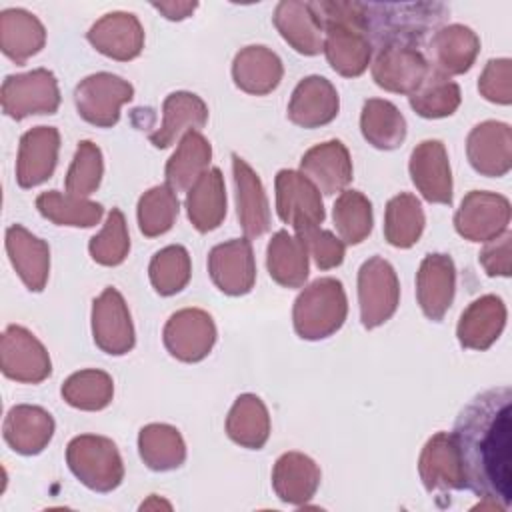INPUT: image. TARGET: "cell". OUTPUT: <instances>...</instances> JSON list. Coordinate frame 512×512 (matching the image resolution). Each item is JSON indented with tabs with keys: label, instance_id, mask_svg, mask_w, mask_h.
Returning <instances> with one entry per match:
<instances>
[{
	"label": "cell",
	"instance_id": "cell-1",
	"mask_svg": "<svg viewBox=\"0 0 512 512\" xmlns=\"http://www.w3.org/2000/svg\"><path fill=\"white\" fill-rule=\"evenodd\" d=\"M510 434V386H498L476 394L462 408L452 430L466 488L484 502L498 506V510H508L512 502Z\"/></svg>",
	"mask_w": 512,
	"mask_h": 512
},
{
	"label": "cell",
	"instance_id": "cell-2",
	"mask_svg": "<svg viewBox=\"0 0 512 512\" xmlns=\"http://www.w3.org/2000/svg\"><path fill=\"white\" fill-rule=\"evenodd\" d=\"M450 8L442 2H360V22L372 48H420L428 34L446 22Z\"/></svg>",
	"mask_w": 512,
	"mask_h": 512
},
{
	"label": "cell",
	"instance_id": "cell-3",
	"mask_svg": "<svg viewBox=\"0 0 512 512\" xmlns=\"http://www.w3.org/2000/svg\"><path fill=\"white\" fill-rule=\"evenodd\" d=\"M348 314V300L340 280L324 276L304 286L292 306V324L302 340H324L336 334Z\"/></svg>",
	"mask_w": 512,
	"mask_h": 512
},
{
	"label": "cell",
	"instance_id": "cell-4",
	"mask_svg": "<svg viewBox=\"0 0 512 512\" xmlns=\"http://www.w3.org/2000/svg\"><path fill=\"white\" fill-rule=\"evenodd\" d=\"M70 472L94 492H112L124 480V464L116 444L98 434L74 436L66 446Z\"/></svg>",
	"mask_w": 512,
	"mask_h": 512
},
{
	"label": "cell",
	"instance_id": "cell-5",
	"mask_svg": "<svg viewBox=\"0 0 512 512\" xmlns=\"http://www.w3.org/2000/svg\"><path fill=\"white\" fill-rule=\"evenodd\" d=\"M0 102L2 112L14 120L34 114H54L60 106L58 80L46 68L10 74L2 82Z\"/></svg>",
	"mask_w": 512,
	"mask_h": 512
},
{
	"label": "cell",
	"instance_id": "cell-6",
	"mask_svg": "<svg viewBox=\"0 0 512 512\" xmlns=\"http://www.w3.org/2000/svg\"><path fill=\"white\" fill-rule=\"evenodd\" d=\"M134 98V86L112 74L96 72L74 88V104L82 120L96 128H112L120 120V108Z\"/></svg>",
	"mask_w": 512,
	"mask_h": 512
},
{
	"label": "cell",
	"instance_id": "cell-7",
	"mask_svg": "<svg viewBox=\"0 0 512 512\" xmlns=\"http://www.w3.org/2000/svg\"><path fill=\"white\" fill-rule=\"evenodd\" d=\"M358 304L362 326L368 330L382 326L398 310L400 282L394 266L382 256H372L360 266Z\"/></svg>",
	"mask_w": 512,
	"mask_h": 512
},
{
	"label": "cell",
	"instance_id": "cell-8",
	"mask_svg": "<svg viewBox=\"0 0 512 512\" xmlns=\"http://www.w3.org/2000/svg\"><path fill=\"white\" fill-rule=\"evenodd\" d=\"M276 212L280 220L296 232L324 222V202L320 190L300 170L282 168L274 178Z\"/></svg>",
	"mask_w": 512,
	"mask_h": 512
},
{
	"label": "cell",
	"instance_id": "cell-9",
	"mask_svg": "<svg viewBox=\"0 0 512 512\" xmlns=\"http://www.w3.org/2000/svg\"><path fill=\"white\" fill-rule=\"evenodd\" d=\"M0 370L6 378L22 384H40L52 372L44 344L24 326L10 324L0 338Z\"/></svg>",
	"mask_w": 512,
	"mask_h": 512
},
{
	"label": "cell",
	"instance_id": "cell-10",
	"mask_svg": "<svg viewBox=\"0 0 512 512\" xmlns=\"http://www.w3.org/2000/svg\"><path fill=\"white\" fill-rule=\"evenodd\" d=\"M510 200L496 192L472 190L454 214L456 232L470 242H490L504 234L510 224Z\"/></svg>",
	"mask_w": 512,
	"mask_h": 512
},
{
	"label": "cell",
	"instance_id": "cell-11",
	"mask_svg": "<svg viewBox=\"0 0 512 512\" xmlns=\"http://www.w3.org/2000/svg\"><path fill=\"white\" fill-rule=\"evenodd\" d=\"M92 338L110 356H124L136 344L128 304L112 286L104 288L92 302Z\"/></svg>",
	"mask_w": 512,
	"mask_h": 512
},
{
	"label": "cell",
	"instance_id": "cell-12",
	"mask_svg": "<svg viewBox=\"0 0 512 512\" xmlns=\"http://www.w3.org/2000/svg\"><path fill=\"white\" fill-rule=\"evenodd\" d=\"M162 342L176 360L200 362L216 344V324L206 310L182 308L164 324Z\"/></svg>",
	"mask_w": 512,
	"mask_h": 512
},
{
	"label": "cell",
	"instance_id": "cell-13",
	"mask_svg": "<svg viewBox=\"0 0 512 512\" xmlns=\"http://www.w3.org/2000/svg\"><path fill=\"white\" fill-rule=\"evenodd\" d=\"M208 274L226 296H244L256 282V260L248 238H232L208 252Z\"/></svg>",
	"mask_w": 512,
	"mask_h": 512
},
{
	"label": "cell",
	"instance_id": "cell-14",
	"mask_svg": "<svg viewBox=\"0 0 512 512\" xmlns=\"http://www.w3.org/2000/svg\"><path fill=\"white\" fill-rule=\"evenodd\" d=\"M470 166L488 178L506 176L512 168V130L506 122L486 120L476 124L466 138Z\"/></svg>",
	"mask_w": 512,
	"mask_h": 512
},
{
	"label": "cell",
	"instance_id": "cell-15",
	"mask_svg": "<svg viewBox=\"0 0 512 512\" xmlns=\"http://www.w3.org/2000/svg\"><path fill=\"white\" fill-rule=\"evenodd\" d=\"M416 190L430 204H452V170L446 146L440 140H422L408 162Z\"/></svg>",
	"mask_w": 512,
	"mask_h": 512
},
{
	"label": "cell",
	"instance_id": "cell-16",
	"mask_svg": "<svg viewBox=\"0 0 512 512\" xmlns=\"http://www.w3.org/2000/svg\"><path fill=\"white\" fill-rule=\"evenodd\" d=\"M456 266L448 254L424 256L416 272V300L428 320L440 322L454 302Z\"/></svg>",
	"mask_w": 512,
	"mask_h": 512
},
{
	"label": "cell",
	"instance_id": "cell-17",
	"mask_svg": "<svg viewBox=\"0 0 512 512\" xmlns=\"http://www.w3.org/2000/svg\"><path fill=\"white\" fill-rule=\"evenodd\" d=\"M60 132L54 126H34L22 134L16 158V182L20 188L44 184L56 170Z\"/></svg>",
	"mask_w": 512,
	"mask_h": 512
},
{
	"label": "cell",
	"instance_id": "cell-18",
	"mask_svg": "<svg viewBox=\"0 0 512 512\" xmlns=\"http://www.w3.org/2000/svg\"><path fill=\"white\" fill-rule=\"evenodd\" d=\"M430 72L428 60L420 48L386 46L380 48L372 62L374 82L394 94H412L426 74Z\"/></svg>",
	"mask_w": 512,
	"mask_h": 512
},
{
	"label": "cell",
	"instance_id": "cell-19",
	"mask_svg": "<svg viewBox=\"0 0 512 512\" xmlns=\"http://www.w3.org/2000/svg\"><path fill=\"white\" fill-rule=\"evenodd\" d=\"M418 474L428 492L466 488L464 470L452 432H436L428 438L418 458Z\"/></svg>",
	"mask_w": 512,
	"mask_h": 512
},
{
	"label": "cell",
	"instance_id": "cell-20",
	"mask_svg": "<svg viewBox=\"0 0 512 512\" xmlns=\"http://www.w3.org/2000/svg\"><path fill=\"white\" fill-rule=\"evenodd\" d=\"M232 174H234V192H236V216L246 238H260L270 230V204L264 192L260 176L254 168L232 154Z\"/></svg>",
	"mask_w": 512,
	"mask_h": 512
},
{
	"label": "cell",
	"instance_id": "cell-21",
	"mask_svg": "<svg viewBox=\"0 0 512 512\" xmlns=\"http://www.w3.org/2000/svg\"><path fill=\"white\" fill-rule=\"evenodd\" d=\"M340 110L334 84L318 74L302 78L288 102V118L300 128H320L330 124Z\"/></svg>",
	"mask_w": 512,
	"mask_h": 512
},
{
	"label": "cell",
	"instance_id": "cell-22",
	"mask_svg": "<svg viewBox=\"0 0 512 512\" xmlns=\"http://www.w3.org/2000/svg\"><path fill=\"white\" fill-rule=\"evenodd\" d=\"M480 52L478 34L464 24H448L432 34L428 44V66L444 76H458L472 68Z\"/></svg>",
	"mask_w": 512,
	"mask_h": 512
},
{
	"label": "cell",
	"instance_id": "cell-23",
	"mask_svg": "<svg viewBox=\"0 0 512 512\" xmlns=\"http://www.w3.org/2000/svg\"><path fill=\"white\" fill-rule=\"evenodd\" d=\"M86 38L100 54L118 62L134 60L144 48V28L130 12L104 14L90 26Z\"/></svg>",
	"mask_w": 512,
	"mask_h": 512
},
{
	"label": "cell",
	"instance_id": "cell-24",
	"mask_svg": "<svg viewBox=\"0 0 512 512\" xmlns=\"http://www.w3.org/2000/svg\"><path fill=\"white\" fill-rule=\"evenodd\" d=\"M506 304L496 294H484L472 300L460 314L456 336L462 348L488 350L506 326Z\"/></svg>",
	"mask_w": 512,
	"mask_h": 512
},
{
	"label": "cell",
	"instance_id": "cell-25",
	"mask_svg": "<svg viewBox=\"0 0 512 512\" xmlns=\"http://www.w3.org/2000/svg\"><path fill=\"white\" fill-rule=\"evenodd\" d=\"M300 172L310 178L322 194L332 196L346 190L352 182V158L344 142L326 140L304 152Z\"/></svg>",
	"mask_w": 512,
	"mask_h": 512
},
{
	"label": "cell",
	"instance_id": "cell-26",
	"mask_svg": "<svg viewBox=\"0 0 512 512\" xmlns=\"http://www.w3.org/2000/svg\"><path fill=\"white\" fill-rule=\"evenodd\" d=\"M6 254L30 292H42L50 274V248L48 244L26 230L22 224L6 228Z\"/></svg>",
	"mask_w": 512,
	"mask_h": 512
},
{
	"label": "cell",
	"instance_id": "cell-27",
	"mask_svg": "<svg viewBox=\"0 0 512 512\" xmlns=\"http://www.w3.org/2000/svg\"><path fill=\"white\" fill-rule=\"evenodd\" d=\"M54 428L56 424L48 410L42 406L18 404L8 410L2 424V436L14 452L36 456L50 444Z\"/></svg>",
	"mask_w": 512,
	"mask_h": 512
},
{
	"label": "cell",
	"instance_id": "cell-28",
	"mask_svg": "<svg viewBox=\"0 0 512 512\" xmlns=\"http://www.w3.org/2000/svg\"><path fill=\"white\" fill-rule=\"evenodd\" d=\"M318 464L302 452H284L272 468V488L284 504L306 506L320 486Z\"/></svg>",
	"mask_w": 512,
	"mask_h": 512
},
{
	"label": "cell",
	"instance_id": "cell-29",
	"mask_svg": "<svg viewBox=\"0 0 512 512\" xmlns=\"http://www.w3.org/2000/svg\"><path fill=\"white\" fill-rule=\"evenodd\" d=\"M208 122L206 102L186 90L172 92L162 104V124L150 132V142L156 148H168L190 130H200Z\"/></svg>",
	"mask_w": 512,
	"mask_h": 512
},
{
	"label": "cell",
	"instance_id": "cell-30",
	"mask_svg": "<svg viewBox=\"0 0 512 512\" xmlns=\"http://www.w3.org/2000/svg\"><path fill=\"white\" fill-rule=\"evenodd\" d=\"M272 22L280 36L304 56H316L324 48V30L314 16L310 2L282 0L274 8Z\"/></svg>",
	"mask_w": 512,
	"mask_h": 512
},
{
	"label": "cell",
	"instance_id": "cell-31",
	"mask_svg": "<svg viewBox=\"0 0 512 512\" xmlns=\"http://www.w3.org/2000/svg\"><path fill=\"white\" fill-rule=\"evenodd\" d=\"M282 76L284 66L280 56L266 46H246L234 56L232 78L246 94L266 96L278 88Z\"/></svg>",
	"mask_w": 512,
	"mask_h": 512
},
{
	"label": "cell",
	"instance_id": "cell-32",
	"mask_svg": "<svg viewBox=\"0 0 512 512\" xmlns=\"http://www.w3.org/2000/svg\"><path fill=\"white\" fill-rule=\"evenodd\" d=\"M46 44L44 24L24 8L0 12V48L16 64H26Z\"/></svg>",
	"mask_w": 512,
	"mask_h": 512
},
{
	"label": "cell",
	"instance_id": "cell-33",
	"mask_svg": "<svg viewBox=\"0 0 512 512\" xmlns=\"http://www.w3.org/2000/svg\"><path fill=\"white\" fill-rule=\"evenodd\" d=\"M186 214L198 232L216 230L226 218V186L220 168H208L186 192Z\"/></svg>",
	"mask_w": 512,
	"mask_h": 512
},
{
	"label": "cell",
	"instance_id": "cell-34",
	"mask_svg": "<svg viewBox=\"0 0 512 512\" xmlns=\"http://www.w3.org/2000/svg\"><path fill=\"white\" fill-rule=\"evenodd\" d=\"M212 160V146L200 130L186 132L170 160L166 162V184L174 192H188L190 186L208 170Z\"/></svg>",
	"mask_w": 512,
	"mask_h": 512
},
{
	"label": "cell",
	"instance_id": "cell-35",
	"mask_svg": "<svg viewBox=\"0 0 512 512\" xmlns=\"http://www.w3.org/2000/svg\"><path fill=\"white\" fill-rule=\"evenodd\" d=\"M266 266L270 278L284 288H302L308 280V252L298 236L278 230L266 248Z\"/></svg>",
	"mask_w": 512,
	"mask_h": 512
},
{
	"label": "cell",
	"instance_id": "cell-36",
	"mask_svg": "<svg viewBox=\"0 0 512 512\" xmlns=\"http://www.w3.org/2000/svg\"><path fill=\"white\" fill-rule=\"evenodd\" d=\"M228 438L248 450H260L270 438V414L256 394H240L226 416Z\"/></svg>",
	"mask_w": 512,
	"mask_h": 512
},
{
	"label": "cell",
	"instance_id": "cell-37",
	"mask_svg": "<svg viewBox=\"0 0 512 512\" xmlns=\"http://www.w3.org/2000/svg\"><path fill=\"white\" fill-rule=\"evenodd\" d=\"M360 130L364 140L378 150H394L406 140V118L384 98H368L360 114Z\"/></svg>",
	"mask_w": 512,
	"mask_h": 512
},
{
	"label": "cell",
	"instance_id": "cell-38",
	"mask_svg": "<svg viewBox=\"0 0 512 512\" xmlns=\"http://www.w3.org/2000/svg\"><path fill=\"white\" fill-rule=\"evenodd\" d=\"M138 452L142 462L154 472L180 468L186 460L184 438L170 424H146L138 434Z\"/></svg>",
	"mask_w": 512,
	"mask_h": 512
},
{
	"label": "cell",
	"instance_id": "cell-39",
	"mask_svg": "<svg viewBox=\"0 0 512 512\" xmlns=\"http://www.w3.org/2000/svg\"><path fill=\"white\" fill-rule=\"evenodd\" d=\"M424 224V210L414 194L400 192L388 200L384 212V238L390 246H414L424 232Z\"/></svg>",
	"mask_w": 512,
	"mask_h": 512
},
{
	"label": "cell",
	"instance_id": "cell-40",
	"mask_svg": "<svg viewBox=\"0 0 512 512\" xmlns=\"http://www.w3.org/2000/svg\"><path fill=\"white\" fill-rule=\"evenodd\" d=\"M36 208L52 224L74 226V228L96 226L104 214L102 204L92 202L88 198L72 196L68 192H58V190H48L38 194Z\"/></svg>",
	"mask_w": 512,
	"mask_h": 512
},
{
	"label": "cell",
	"instance_id": "cell-41",
	"mask_svg": "<svg viewBox=\"0 0 512 512\" xmlns=\"http://www.w3.org/2000/svg\"><path fill=\"white\" fill-rule=\"evenodd\" d=\"M408 102L418 116L436 120L452 116L458 110L462 102V92L452 78L430 68L422 84L408 96Z\"/></svg>",
	"mask_w": 512,
	"mask_h": 512
},
{
	"label": "cell",
	"instance_id": "cell-42",
	"mask_svg": "<svg viewBox=\"0 0 512 512\" xmlns=\"http://www.w3.org/2000/svg\"><path fill=\"white\" fill-rule=\"evenodd\" d=\"M60 394L72 408L98 412L112 402L114 382L108 372L98 368H86L70 374L64 380Z\"/></svg>",
	"mask_w": 512,
	"mask_h": 512
},
{
	"label": "cell",
	"instance_id": "cell-43",
	"mask_svg": "<svg viewBox=\"0 0 512 512\" xmlns=\"http://www.w3.org/2000/svg\"><path fill=\"white\" fill-rule=\"evenodd\" d=\"M332 220L344 244H360L372 232V202L358 190H342L332 206Z\"/></svg>",
	"mask_w": 512,
	"mask_h": 512
},
{
	"label": "cell",
	"instance_id": "cell-44",
	"mask_svg": "<svg viewBox=\"0 0 512 512\" xmlns=\"http://www.w3.org/2000/svg\"><path fill=\"white\" fill-rule=\"evenodd\" d=\"M180 212L178 192H174L168 184H158L146 190L136 206L138 228L144 236L156 238L166 234Z\"/></svg>",
	"mask_w": 512,
	"mask_h": 512
},
{
	"label": "cell",
	"instance_id": "cell-45",
	"mask_svg": "<svg viewBox=\"0 0 512 512\" xmlns=\"http://www.w3.org/2000/svg\"><path fill=\"white\" fill-rule=\"evenodd\" d=\"M148 276L152 288L160 296L178 294L186 288L192 276V262L188 250L180 244H170L158 250L148 264Z\"/></svg>",
	"mask_w": 512,
	"mask_h": 512
},
{
	"label": "cell",
	"instance_id": "cell-46",
	"mask_svg": "<svg viewBox=\"0 0 512 512\" xmlns=\"http://www.w3.org/2000/svg\"><path fill=\"white\" fill-rule=\"evenodd\" d=\"M88 252L100 266H118L130 252V234L120 208H112L102 230L90 238Z\"/></svg>",
	"mask_w": 512,
	"mask_h": 512
},
{
	"label": "cell",
	"instance_id": "cell-47",
	"mask_svg": "<svg viewBox=\"0 0 512 512\" xmlns=\"http://www.w3.org/2000/svg\"><path fill=\"white\" fill-rule=\"evenodd\" d=\"M102 174H104L102 150L94 142L82 140L78 142L76 154L66 172L64 188L72 196L86 198L98 190L102 182Z\"/></svg>",
	"mask_w": 512,
	"mask_h": 512
},
{
	"label": "cell",
	"instance_id": "cell-48",
	"mask_svg": "<svg viewBox=\"0 0 512 512\" xmlns=\"http://www.w3.org/2000/svg\"><path fill=\"white\" fill-rule=\"evenodd\" d=\"M296 236L300 238L308 256L314 258V264L320 270H332L344 262L346 244L338 236H334L330 230L312 226L302 232H296Z\"/></svg>",
	"mask_w": 512,
	"mask_h": 512
},
{
	"label": "cell",
	"instance_id": "cell-49",
	"mask_svg": "<svg viewBox=\"0 0 512 512\" xmlns=\"http://www.w3.org/2000/svg\"><path fill=\"white\" fill-rule=\"evenodd\" d=\"M478 92L488 102L508 106L512 102V60L510 58L488 60L478 78Z\"/></svg>",
	"mask_w": 512,
	"mask_h": 512
},
{
	"label": "cell",
	"instance_id": "cell-50",
	"mask_svg": "<svg viewBox=\"0 0 512 512\" xmlns=\"http://www.w3.org/2000/svg\"><path fill=\"white\" fill-rule=\"evenodd\" d=\"M478 260L488 276H504L512 274V234L506 230L498 238L486 242Z\"/></svg>",
	"mask_w": 512,
	"mask_h": 512
},
{
	"label": "cell",
	"instance_id": "cell-51",
	"mask_svg": "<svg viewBox=\"0 0 512 512\" xmlns=\"http://www.w3.org/2000/svg\"><path fill=\"white\" fill-rule=\"evenodd\" d=\"M152 8L158 10L164 18L178 22L184 20L188 16H192V12L198 8V2H190V0H166V2H152Z\"/></svg>",
	"mask_w": 512,
	"mask_h": 512
},
{
	"label": "cell",
	"instance_id": "cell-52",
	"mask_svg": "<svg viewBox=\"0 0 512 512\" xmlns=\"http://www.w3.org/2000/svg\"><path fill=\"white\" fill-rule=\"evenodd\" d=\"M160 506H164V508H172L168 502H164V500H158V496H150V500L148 502H142V506H140V510H148V508H160Z\"/></svg>",
	"mask_w": 512,
	"mask_h": 512
}]
</instances>
